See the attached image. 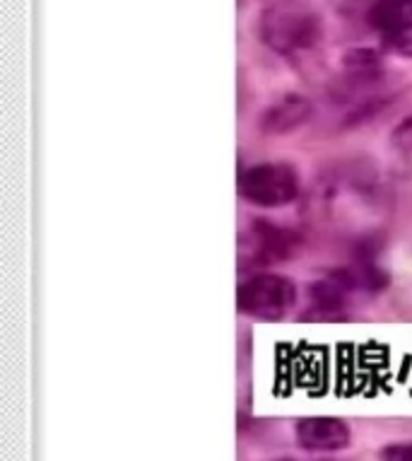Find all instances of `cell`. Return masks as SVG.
Masks as SVG:
<instances>
[{
    "instance_id": "6da1fadb",
    "label": "cell",
    "mask_w": 412,
    "mask_h": 461,
    "mask_svg": "<svg viewBox=\"0 0 412 461\" xmlns=\"http://www.w3.org/2000/svg\"><path fill=\"white\" fill-rule=\"evenodd\" d=\"M263 44L285 59H300L316 51L323 41V20L300 0H278L261 13Z\"/></svg>"
},
{
    "instance_id": "7a4b0ae2",
    "label": "cell",
    "mask_w": 412,
    "mask_h": 461,
    "mask_svg": "<svg viewBox=\"0 0 412 461\" xmlns=\"http://www.w3.org/2000/svg\"><path fill=\"white\" fill-rule=\"evenodd\" d=\"M301 179L290 162H258L239 176V194L255 208H282L297 201Z\"/></svg>"
},
{
    "instance_id": "3957f363",
    "label": "cell",
    "mask_w": 412,
    "mask_h": 461,
    "mask_svg": "<svg viewBox=\"0 0 412 461\" xmlns=\"http://www.w3.org/2000/svg\"><path fill=\"white\" fill-rule=\"evenodd\" d=\"M241 314L261 319V321H278L287 317L297 304V285L280 273H254L239 285L237 295Z\"/></svg>"
},
{
    "instance_id": "277c9868",
    "label": "cell",
    "mask_w": 412,
    "mask_h": 461,
    "mask_svg": "<svg viewBox=\"0 0 412 461\" xmlns=\"http://www.w3.org/2000/svg\"><path fill=\"white\" fill-rule=\"evenodd\" d=\"M297 442L301 449L314 454L343 452L353 442V430L343 418L333 416H311L300 418L294 428Z\"/></svg>"
},
{
    "instance_id": "5b68a950",
    "label": "cell",
    "mask_w": 412,
    "mask_h": 461,
    "mask_svg": "<svg viewBox=\"0 0 412 461\" xmlns=\"http://www.w3.org/2000/svg\"><path fill=\"white\" fill-rule=\"evenodd\" d=\"M311 116H314L311 99L301 92H287L263 109L258 126L265 136H287V133H294L304 123L311 122Z\"/></svg>"
},
{
    "instance_id": "8992f818",
    "label": "cell",
    "mask_w": 412,
    "mask_h": 461,
    "mask_svg": "<svg viewBox=\"0 0 412 461\" xmlns=\"http://www.w3.org/2000/svg\"><path fill=\"white\" fill-rule=\"evenodd\" d=\"M255 240V257H261V261L273 264L280 258H287L292 254V237L287 235L285 230L270 225V222H255L254 227Z\"/></svg>"
},
{
    "instance_id": "52a82bcc",
    "label": "cell",
    "mask_w": 412,
    "mask_h": 461,
    "mask_svg": "<svg viewBox=\"0 0 412 461\" xmlns=\"http://www.w3.org/2000/svg\"><path fill=\"white\" fill-rule=\"evenodd\" d=\"M367 23L379 34L412 23V0H374L369 5Z\"/></svg>"
},
{
    "instance_id": "ba28073f",
    "label": "cell",
    "mask_w": 412,
    "mask_h": 461,
    "mask_svg": "<svg viewBox=\"0 0 412 461\" xmlns=\"http://www.w3.org/2000/svg\"><path fill=\"white\" fill-rule=\"evenodd\" d=\"M353 293V278L345 273H333L328 278L318 280L311 290L314 304L323 312H336L347 303V297Z\"/></svg>"
},
{
    "instance_id": "9c48e42d",
    "label": "cell",
    "mask_w": 412,
    "mask_h": 461,
    "mask_svg": "<svg viewBox=\"0 0 412 461\" xmlns=\"http://www.w3.org/2000/svg\"><path fill=\"white\" fill-rule=\"evenodd\" d=\"M343 70L350 76H376L383 73V56L376 49L357 46L343 56Z\"/></svg>"
},
{
    "instance_id": "30bf717a",
    "label": "cell",
    "mask_w": 412,
    "mask_h": 461,
    "mask_svg": "<svg viewBox=\"0 0 412 461\" xmlns=\"http://www.w3.org/2000/svg\"><path fill=\"white\" fill-rule=\"evenodd\" d=\"M381 44L386 51L403 56V59H412V23L381 34Z\"/></svg>"
},
{
    "instance_id": "8fae6325",
    "label": "cell",
    "mask_w": 412,
    "mask_h": 461,
    "mask_svg": "<svg viewBox=\"0 0 412 461\" xmlns=\"http://www.w3.org/2000/svg\"><path fill=\"white\" fill-rule=\"evenodd\" d=\"M390 145L400 155H412V112L393 126V131H390Z\"/></svg>"
},
{
    "instance_id": "7c38bea8",
    "label": "cell",
    "mask_w": 412,
    "mask_h": 461,
    "mask_svg": "<svg viewBox=\"0 0 412 461\" xmlns=\"http://www.w3.org/2000/svg\"><path fill=\"white\" fill-rule=\"evenodd\" d=\"M381 461H412V439L408 442H393V445L383 447L379 452Z\"/></svg>"
},
{
    "instance_id": "4fadbf2b",
    "label": "cell",
    "mask_w": 412,
    "mask_h": 461,
    "mask_svg": "<svg viewBox=\"0 0 412 461\" xmlns=\"http://www.w3.org/2000/svg\"><path fill=\"white\" fill-rule=\"evenodd\" d=\"M275 461H292V459H275Z\"/></svg>"
}]
</instances>
